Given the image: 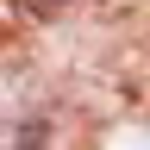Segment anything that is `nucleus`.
<instances>
[{
    "label": "nucleus",
    "instance_id": "f257e3e1",
    "mask_svg": "<svg viewBox=\"0 0 150 150\" xmlns=\"http://www.w3.org/2000/svg\"><path fill=\"white\" fill-rule=\"evenodd\" d=\"M31 6H38V13H56V0H31Z\"/></svg>",
    "mask_w": 150,
    "mask_h": 150
}]
</instances>
